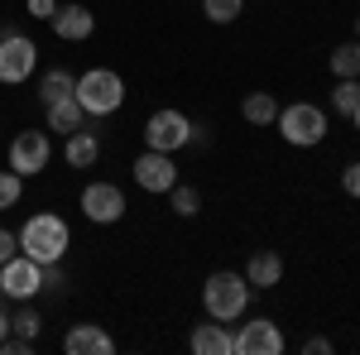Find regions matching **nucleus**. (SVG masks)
<instances>
[{
  "label": "nucleus",
  "instance_id": "1",
  "mask_svg": "<svg viewBox=\"0 0 360 355\" xmlns=\"http://www.w3.org/2000/svg\"><path fill=\"white\" fill-rule=\"evenodd\" d=\"M20 254H29V259H39V264H58L63 254H68V245H72V235H68V221L53 217V212H39V217H29L20 231Z\"/></svg>",
  "mask_w": 360,
  "mask_h": 355
},
{
  "label": "nucleus",
  "instance_id": "2",
  "mask_svg": "<svg viewBox=\"0 0 360 355\" xmlns=\"http://www.w3.org/2000/svg\"><path fill=\"white\" fill-rule=\"evenodd\" d=\"M202 307H207V317H217V322H236V317H245L250 307V278L245 273H231V269H217L207 283H202Z\"/></svg>",
  "mask_w": 360,
  "mask_h": 355
},
{
  "label": "nucleus",
  "instance_id": "3",
  "mask_svg": "<svg viewBox=\"0 0 360 355\" xmlns=\"http://www.w3.org/2000/svg\"><path fill=\"white\" fill-rule=\"evenodd\" d=\"M77 106L86 110V115H115V110L125 106V82H120V72H111V67H91V72H82L77 77Z\"/></svg>",
  "mask_w": 360,
  "mask_h": 355
},
{
  "label": "nucleus",
  "instance_id": "4",
  "mask_svg": "<svg viewBox=\"0 0 360 355\" xmlns=\"http://www.w3.org/2000/svg\"><path fill=\"white\" fill-rule=\"evenodd\" d=\"M274 125L293 149H317L327 139V110L312 106V101H293V106H278Z\"/></svg>",
  "mask_w": 360,
  "mask_h": 355
},
{
  "label": "nucleus",
  "instance_id": "5",
  "mask_svg": "<svg viewBox=\"0 0 360 355\" xmlns=\"http://www.w3.org/2000/svg\"><path fill=\"white\" fill-rule=\"evenodd\" d=\"M144 144L149 149H159V154H178V149H188L193 144V120L183 115V110H154L149 120H144Z\"/></svg>",
  "mask_w": 360,
  "mask_h": 355
},
{
  "label": "nucleus",
  "instance_id": "6",
  "mask_svg": "<svg viewBox=\"0 0 360 355\" xmlns=\"http://www.w3.org/2000/svg\"><path fill=\"white\" fill-rule=\"evenodd\" d=\"M34 67H39L34 39H25V34H5V39H0V82L20 86V82L34 77Z\"/></svg>",
  "mask_w": 360,
  "mask_h": 355
},
{
  "label": "nucleus",
  "instance_id": "7",
  "mask_svg": "<svg viewBox=\"0 0 360 355\" xmlns=\"http://www.w3.org/2000/svg\"><path fill=\"white\" fill-rule=\"evenodd\" d=\"M39 288H44V264H39V259L15 254V259L0 264V293H5V298L29 302V298H39Z\"/></svg>",
  "mask_w": 360,
  "mask_h": 355
},
{
  "label": "nucleus",
  "instance_id": "8",
  "mask_svg": "<svg viewBox=\"0 0 360 355\" xmlns=\"http://www.w3.org/2000/svg\"><path fill=\"white\" fill-rule=\"evenodd\" d=\"M49 159H53L49 130H25V135H15V144H10V168H15L20 178H39V173L49 168Z\"/></svg>",
  "mask_w": 360,
  "mask_h": 355
},
{
  "label": "nucleus",
  "instance_id": "9",
  "mask_svg": "<svg viewBox=\"0 0 360 355\" xmlns=\"http://www.w3.org/2000/svg\"><path fill=\"white\" fill-rule=\"evenodd\" d=\"M77 207H82L86 221H96V226H115V221L125 217V192L115 188V183H101V178H96V183H86V188H82V202H77Z\"/></svg>",
  "mask_w": 360,
  "mask_h": 355
},
{
  "label": "nucleus",
  "instance_id": "10",
  "mask_svg": "<svg viewBox=\"0 0 360 355\" xmlns=\"http://www.w3.org/2000/svg\"><path fill=\"white\" fill-rule=\"evenodd\" d=\"M135 183L144 192H164V197H168V188L178 183V164H173V154L144 149V154L135 159Z\"/></svg>",
  "mask_w": 360,
  "mask_h": 355
},
{
  "label": "nucleus",
  "instance_id": "11",
  "mask_svg": "<svg viewBox=\"0 0 360 355\" xmlns=\"http://www.w3.org/2000/svg\"><path fill=\"white\" fill-rule=\"evenodd\" d=\"M236 355H283V331L269 317H255L236 331Z\"/></svg>",
  "mask_w": 360,
  "mask_h": 355
},
{
  "label": "nucleus",
  "instance_id": "12",
  "mask_svg": "<svg viewBox=\"0 0 360 355\" xmlns=\"http://www.w3.org/2000/svg\"><path fill=\"white\" fill-rule=\"evenodd\" d=\"M63 351L68 355H111L115 351V336L96 322H77V327L63 336Z\"/></svg>",
  "mask_w": 360,
  "mask_h": 355
},
{
  "label": "nucleus",
  "instance_id": "13",
  "mask_svg": "<svg viewBox=\"0 0 360 355\" xmlns=\"http://www.w3.org/2000/svg\"><path fill=\"white\" fill-rule=\"evenodd\" d=\"M188 346H193V355H236V331L212 317V322H197L193 327Z\"/></svg>",
  "mask_w": 360,
  "mask_h": 355
},
{
  "label": "nucleus",
  "instance_id": "14",
  "mask_svg": "<svg viewBox=\"0 0 360 355\" xmlns=\"http://www.w3.org/2000/svg\"><path fill=\"white\" fill-rule=\"evenodd\" d=\"M49 25H53V34L63 44H82V39H91V29H96V15L86 5H58V15Z\"/></svg>",
  "mask_w": 360,
  "mask_h": 355
},
{
  "label": "nucleus",
  "instance_id": "15",
  "mask_svg": "<svg viewBox=\"0 0 360 355\" xmlns=\"http://www.w3.org/2000/svg\"><path fill=\"white\" fill-rule=\"evenodd\" d=\"M245 278H250V288H274V283H283V259H278L274 250H259V254H250V264H245Z\"/></svg>",
  "mask_w": 360,
  "mask_h": 355
},
{
  "label": "nucleus",
  "instance_id": "16",
  "mask_svg": "<svg viewBox=\"0 0 360 355\" xmlns=\"http://www.w3.org/2000/svg\"><path fill=\"white\" fill-rule=\"evenodd\" d=\"M63 159H68V164L72 168H91L96 164V159H101V139L91 135V130H72V135H68V144H63Z\"/></svg>",
  "mask_w": 360,
  "mask_h": 355
},
{
  "label": "nucleus",
  "instance_id": "17",
  "mask_svg": "<svg viewBox=\"0 0 360 355\" xmlns=\"http://www.w3.org/2000/svg\"><path fill=\"white\" fill-rule=\"evenodd\" d=\"M44 110H49V130H58V135H72V130L86 125V110L77 106V96H63V101H53Z\"/></svg>",
  "mask_w": 360,
  "mask_h": 355
},
{
  "label": "nucleus",
  "instance_id": "18",
  "mask_svg": "<svg viewBox=\"0 0 360 355\" xmlns=\"http://www.w3.org/2000/svg\"><path fill=\"white\" fill-rule=\"evenodd\" d=\"M72 91H77V77H72L68 67H49V72L39 77V101H44V106H53V101L72 96Z\"/></svg>",
  "mask_w": 360,
  "mask_h": 355
},
{
  "label": "nucleus",
  "instance_id": "19",
  "mask_svg": "<svg viewBox=\"0 0 360 355\" xmlns=\"http://www.w3.org/2000/svg\"><path fill=\"white\" fill-rule=\"evenodd\" d=\"M240 115H245L250 125H274V120H278L274 91H250L245 101H240Z\"/></svg>",
  "mask_w": 360,
  "mask_h": 355
},
{
  "label": "nucleus",
  "instance_id": "20",
  "mask_svg": "<svg viewBox=\"0 0 360 355\" xmlns=\"http://www.w3.org/2000/svg\"><path fill=\"white\" fill-rule=\"evenodd\" d=\"M360 106V77H336L332 86V110L336 115H351Z\"/></svg>",
  "mask_w": 360,
  "mask_h": 355
},
{
  "label": "nucleus",
  "instance_id": "21",
  "mask_svg": "<svg viewBox=\"0 0 360 355\" xmlns=\"http://www.w3.org/2000/svg\"><path fill=\"white\" fill-rule=\"evenodd\" d=\"M332 77H360V39L332 49Z\"/></svg>",
  "mask_w": 360,
  "mask_h": 355
},
{
  "label": "nucleus",
  "instance_id": "22",
  "mask_svg": "<svg viewBox=\"0 0 360 355\" xmlns=\"http://www.w3.org/2000/svg\"><path fill=\"white\" fill-rule=\"evenodd\" d=\"M240 10H245V0H202V15H207L212 25H236Z\"/></svg>",
  "mask_w": 360,
  "mask_h": 355
},
{
  "label": "nucleus",
  "instance_id": "23",
  "mask_svg": "<svg viewBox=\"0 0 360 355\" xmlns=\"http://www.w3.org/2000/svg\"><path fill=\"white\" fill-rule=\"evenodd\" d=\"M168 202H173V212H178V217H197V212H202L197 188H183V183H173V188H168Z\"/></svg>",
  "mask_w": 360,
  "mask_h": 355
},
{
  "label": "nucleus",
  "instance_id": "24",
  "mask_svg": "<svg viewBox=\"0 0 360 355\" xmlns=\"http://www.w3.org/2000/svg\"><path fill=\"white\" fill-rule=\"evenodd\" d=\"M20 197H25V178H20L15 168H5V173H0V212H10Z\"/></svg>",
  "mask_w": 360,
  "mask_h": 355
},
{
  "label": "nucleus",
  "instance_id": "25",
  "mask_svg": "<svg viewBox=\"0 0 360 355\" xmlns=\"http://www.w3.org/2000/svg\"><path fill=\"white\" fill-rule=\"evenodd\" d=\"M10 331H15V336H29V341H34V336L44 331V322H39V312H34V307H20V312L10 317Z\"/></svg>",
  "mask_w": 360,
  "mask_h": 355
},
{
  "label": "nucleus",
  "instance_id": "26",
  "mask_svg": "<svg viewBox=\"0 0 360 355\" xmlns=\"http://www.w3.org/2000/svg\"><path fill=\"white\" fill-rule=\"evenodd\" d=\"M29 351H34L29 336H5V341H0V355H29Z\"/></svg>",
  "mask_w": 360,
  "mask_h": 355
},
{
  "label": "nucleus",
  "instance_id": "27",
  "mask_svg": "<svg viewBox=\"0 0 360 355\" xmlns=\"http://www.w3.org/2000/svg\"><path fill=\"white\" fill-rule=\"evenodd\" d=\"M15 254H20V235L0 226V264H5V259H15Z\"/></svg>",
  "mask_w": 360,
  "mask_h": 355
},
{
  "label": "nucleus",
  "instance_id": "28",
  "mask_svg": "<svg viewBox=\"0 0 360 355\" xmlns=\"http://www.w3.org/2000/svg\"><path fill=\"white\" fill-rule=\"evenodd\" d=\"M44 288H53V293H63V288H68V273L58 269V264H44Z\"/></svg>",
  "mask_w": 360,
  "mask_h": 355
},
{
  "label": "nucleus",
  "instance_id": "29",
  "mask_svg": "<svg viewBox=\"0 0 360 355\" xmlns=\"http://www.w3.org/2000/svg\"><path fill=\"white\" fill-rule=\"evenodd\" d=\"M25 5H29L34 20H53V15H58V0H25Z\"/></svg>",
  "mask_w": 360,
  "mask_h": 355
},
{
  "label": "nucleus",
  "instance_id": "30",
  "mask_svg": "<svg viewBox=\"0 0 360 355\" xmlns=\"http://www.w3.org/2000/svg\"><path fill=\"white\" fill-rule=\"evenodd\" d=\"M341 188L351 192V197H360V164H346V173H341Z\"/></svg>",
  "mask_w": 360,
  "mask_h": 355
},
{
  "label": "nucleus",
  "instance_id": "31",
  "mask_svg": "<svg viewBox=\"0 0 360 355\" xmlns=\"http://www.w3.org/2000/svg\"><path fill=\"white\" fill-rule=\"evenodd\" d=\"M303 355H332V341H327V336H307Z\"/></svg>",
  "mask_w": 360,
  "mask_h": 355
},
{
  "label": "nucleus",
  "instance_id": "32",
  "mask_svg": "<svg viewBox=\"0 0 360 355\" xmlns=\"http://www.w3.org/2000/svg\"><path fill=\"white\" fill-rule=\"evenodd\" d=\"M5 336H10V312L0 307V341H5Z\"/></svg>",
  "mask_w": 360,
  "mask_h": 355
},
{
  "label": "nucleus",
  "instance_id": "33",
  "mask_svg": "<svg viewBox=\"0 0 360 355\" xmlns=\"http://www.w3.org/2000/svg\"><path fill=\"white\" fill-rule=\"evenodd\" d=\"M351 120H356V130H360V106H356V110H351Z\"/></svg>",
  "mask_w": 360,
  "mask_h": 355
},
{
  "label": "nucleus",
  "instance_id": "34",
  "mask_svg": "<svg viewBox=\"0 0 360 355\" xmlns=\"http://www.w3.org/2000/svg\"><path fill=\"white\" fill-rule=\"evenodd\" d=\"M356 39H360V15H356Z\"/></svg>",
  "mask_w": 360,
  "mask_h": 355
}]
</instances>
